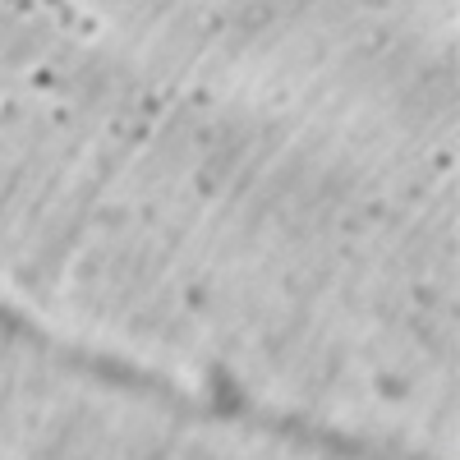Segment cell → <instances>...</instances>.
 <instances>
[{
	"mask_svg": "<svg viewBox=\"0 0 460 460\" xmlns=\"http://www.w3.org/2000/svg\"><path fill=\"white\" fill-rule=\"evenodd\" d=\"M10 354H33V350H10ZM65 359H106V354H65ZM147 359V354H143Z\"/></svg>",
	"mask_w": 460,
	"mask_h": 460,
	"instance_id": "obj_1",
	"label": "cell"
}]
</instances>
